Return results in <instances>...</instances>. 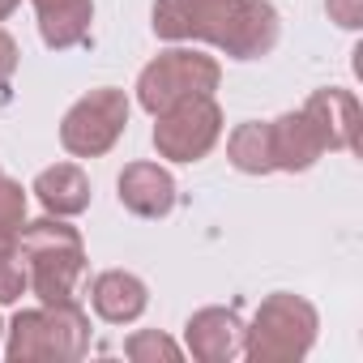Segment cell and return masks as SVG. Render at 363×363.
Masks as SVG:
<instances>
[{
    "instance_id": "5b68a950",
    "label": "cell",
    "mask_w": 363,
    "mask_h": 363,
    "mask_svg": "<svg viewBox=\"0 0 363 363\" xmlns=\"http://www.w3.org/2000/svg\"><path fill=\"white\" fill-rule=\"evenodd\" d=\"M128 94L116 90V86H99L90 94H82L65 120H60V145L73 154V158H103L128 128Z\"/></svg>"
},
{
    "instance_id": "e0dca14e",
    "label": "cell",
    "mask_w": 363,
    "mask_h": 363,
    "mask_svg": "<svg viewBox=\"0 0 363 363\" xmlns=\"http://www.w3.org/2000/svg\"><path fill=\"white\" fill-rule=\"evenodd\" d=\"M124 354L133 359V363H179L184 359V346L179 342H171L167 333H158V329H137V333H128L124 337Z\"/></svg>"
},
{
    "instance_id": "9c48e42d",
    "label": "cell",
    "mask_w": 363,
    "mask_h": 363,
    "mask_svg": "<svg viewBox=\"0 0 363 363\" xmlns=\"http://www.w3.org/2000/svg\"><path fill=\"white\" fill-rule=\"evenodd\" d=\"M269 150H274V171H286V175L312 171L320 162V154H329L325 137L316 133V124L303 107L269 120Z\"/></svg>"
},
{
    "instance_id": "3957f363",
    "label": "cell",
    "mask_w": 363,
    "mask_h": 363,
    "mask_svg": "<svg viewBox=\"0 0 363 363\" xmlns=\"http://www.w3.org/2000/svg\"><path fill=\"white\" fill-rule=\"evenodd\" d=\"M320 316L303 295L274 291L261 299L252 325H244V359L252 363H299L316 346Z\"/></svg>"
},
{
    "instance_id": "8fae6325",
    "label": "cell",
    "mask_w": 363,
    "mask_h": 363,
    "mask_svg": "<svg viewBox=\"0 0 363 363\" xmlns=\"http://www.w3.org/2000/svg\"><path fill=\"white\" fill-rule=\"evenodd\" d=\"M278 30H282V22H278V9L269 0H244L227 39L218 43V52L231 56V60H261V56L274 52Z\"/></svg>"
},
{
    "instance_id": "7402d4cb",
    "label": "cell",
    "mask_w": 363,
    "mask_h": 363,
    "mask_svg": "<svg viewBox=\"0 0 363 363\" xmlns=\"http://www.w3.org/2000/svg\"><path fill=\"white\" fill-rule=\"evenodd\" d=\"M0 337H5V320H0Z\"/></svg>"
},
{
    "instance_id": "ffe728a7",
    "label": "cell",
    "mask_w": 363,
    "mask_h": 363,
    "mask_svg": "<svg viewBox=\"0 0 363 363\" xmlns=\"http://www.w3.org/2000/svg\"><path fill=\"white\" fill-rule=\"evenodd\" d=\"M325 13L342 30H359L363 26V0H325Z\"/></svg>"
},
{
    "instance_id": "44dd1931",
    "label": "cell",
    "mask_w": 363,
    "mask_h": 363,
    "mask_svg": "<svg viewBox=\"0 0 363 363\" xmlns=\"http://www.w3.org/2000/svg\"><path fill=\"white\" fill-rule=\"evenodd\" d=\"M18 60H22V52H18V39H13L9 30H0V90H5V86L13 82V73H18Z\"/></svg>"
},
{
    "instance_id": "9a60e30c",
    "label": "cell",
    "mask_w": 363,
    "mask_h": 363,
    "mask_svg": "<svg viewBox=\"0 0 363 363\" xmlns=\"http://www.w3.org/2000/svg\"><path fill=\"white\" fill-rule=\"evenodd\" d=\"M227 158L235 171L244 175H269L274 171V150H269V124L261 120H244L231 128L227 137Z\"/></svg>"
},
{
    "instance_id": "7a4b0ae2",
    "label": "cell",
    "mask_w": 363,
    "mask_h": 363,
    "mask_svg": "<svg viewBox=\"0 0 363 363\" xmlns=\"http://www.w3.org/2000/svg\"><path fill=\"white\" fill-rule=\"evenodd\" d=\"M90 350V316L77 299L26 308L9 325V363H77Z\"/></svg>"
},
{
    "instance_id": "ac0fdd59",
    "label": "cell",
    "mask_w": 363,
    "mask_h": 363,
    "mask_svg": "<svg viewBox=\"0 0 363 363\" xmlns=\"http://www.w3.org/2000/svg\"><path fill=\"white\" fill-rule=\"evenodd\" d=\"M150 26L167 43H184L189 39V0H154Z\"/></svg>"
},
{
    "instance_id": "277c9868",
    "label": "cell",
    "mask_w": 363,
    "mask_h": 363,
    "mask_svg": "<svg viewBox=\"0 0 363 363\" xmlns=\"http://www.w3.org/2000/svg\"><path fill=\"white\" fill-rule=\"evenodd\" d=\"M223 82V65L201 48H167L137 73V107L158 116L184 99L214 94Z\"/></svg>"
},
{
    "instance_id": "30bf717a",
    "label": "cell",
    "mask_w": 363,
    "mask_h": 363,
    "mask_svg": "<svg viewBox=\"0 0 363 363\" xmlns=\"http://www.w3.org/2000/svg\"><path fill=\"white\" fill-rule=\"evenodd\" d=\"M303 111L312 116L316 133L325 137V150H359V99L342 86L312 90Z\"/></svg>"
},
{
    "instance_id": "5bb4252c",
    "label": "cell",
    "mask_w": 363,
    "mask_h": 363,
    "mask_svg": "<svg viewBox=\"0 0 363 363\" xmlns=\"http://www.w3.org/2000/svg\"><path fill=\"white\" fill-rule=\"evenodd\" d=\"M30 193L39 197V206L56 218H77L90 210V175L77 167V162H56V167H43L35 175Z\"/></svg>"
},
{
    "instance_id": "2e32d148",
    "label": "cell",
    "mask_w": 363,
    "mask_h": 363,
    "mask_svg": "<svg viewBox=\"0 0 363 363\" xmlns=\"http://www.w3.org/2000/svg\"><path fill=\"white\" fill-rule=\"evenodd\" d=\"M26 227V193L18 179H9L0 171V257L18 252V235Z\"/></svg>"
},
{
    "instance_id": "4fadbf2b",
    "label": "cell",
    "mask_w": 363,
    "mask_h": 363,
    "mask_svg": "<svg viewBox=\"0 0 363 363\" xmlns=\"http://www.w3.org/2000/svg\"><path fill=\"white\" fill-rule=\"evenodd\" d=\"M39 18V39L52 52H69L90 43L94 26V0H30Z\"/></svg>"
},
{
    "instance_id": "8992f818",
    "label": "cell",
    "mask_w": 363,
    "mask_h": 363,
    "mask_svg": "<svg viewBox=\"0 0 363 363\" xmlns=\"http://www.w3.org/2000/svg\"><path fill=\"white\" fill-rule=\"evenodd\" d=\"M223 137V107L214 94L184 99L154 116V150L167 162H201Z\"/></svg>"
},
{
    "instance_id": "d6986e66",
    "label": "cell",
    "mask_w": 363,
    "mask_h": 363,
    "mask_svg": "<svg viewBox=\"0 0 363 363\" xmlns=\"http://www.w3.org/2000/svg\"><path fill=\"white\" fill-rule=\"evenodd\" d=\"M30 291V278H26V265L22 257H0V303H18L22 295Z\"/></svg>"
},
{
    "instance_id": "52a82bcc",
    "label": "cell",
    "mask_w": 363,
    "mask_h": 363,
    "mask_svg": "<svg viewBox=\"0 0 363 363\" xmlns=\"http://www.w3.org/2000/svg\"><path fill=\"white\" fill-rule=\"evenodd\" d=\"M184 350L201 363H231L244 354V320L235 308H197L184 325Z\"/></svg>"
},
{
    "instance_id": "6da1fadb",
    "label": "cell",
    "mask_w": 363,
    "mask_h": 363,
    "mask_svg": "<svg viewBox=\"0 0 363 363\" xmlns=\"http://www.w3.org/2000/svg\"><path fill=\"white\" fill-rule=\"evenodd\" d=\"M18 257L26 265L30 291L39 303H69L77 299V282L86 274V244L82 231L69 227V218H35L18 235Z\"/></svg>"
},
{
    "instance_id": "7c38bea8",
    "label": "cell",
    "mask_w": 363,
    "mask_h": 363,
    "mask_svg": "<svg viewBox=\"0 0 363 363\" xmlns=\"http://www.w3.org/2000/svg\"><path fill=\"white\" fill-rule=\"evenodd\" d=\"M90 308L99 320L107 325H133L145 308H150V291L137 274L128 269H103L90 282Z\"/></svg>"
},
{
    "instance_id": "ba28073f",
    "label": "cell",
    "mask_w": 363,
    "mask_h": 363,
    "mask_svg": "<svg viewBox=\"0 0 363 363\" xmlns=\"http://www.w3.org/2000/svg\"><path fill=\"white\" fill-rule=\"evenodd\" d=\"M116 197L137 218H167L175 210V179L158 162H128L116 179Z\"/></svg>"
}]
</instances>
